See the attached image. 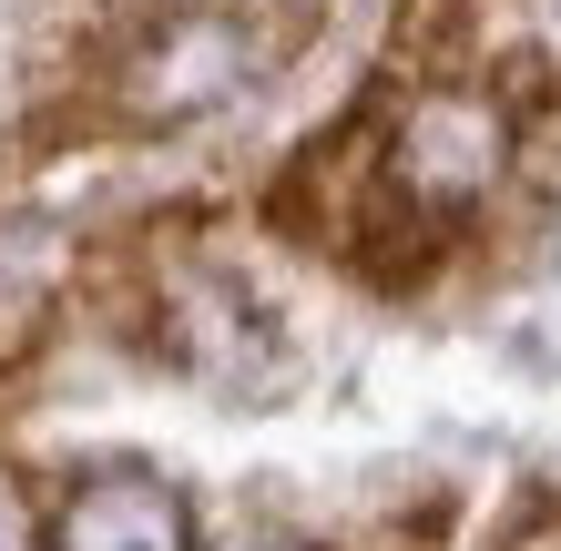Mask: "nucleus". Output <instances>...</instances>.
I'll return each mask as SVG.
<instances>
[{
	"label": "nucleus",
	"instance_id": "f257e3e1",
	"mask_svg": "<svg viewBox=\"0 0 561 551\" xmlns=\"http://www.w3.org/2000/svg\"><path fill=\"white\" fill-rule=\"evenodd\" d=\"M388 174L428 215H470L511 174V103L480 82H419V103L388 134Z\"/></svg>",
	"mask_w": 561,
	"mask_h": 551
},
{
	"label": "nucleus",
	"instance_id": "f03ea898",
	"mask_svg": "<svg viewBox=\"0 0 561 551\" xmlns=\"http://www.w3.org/2000/svg\"><path fill=\"white\" fill-rule=\"evenodd\" d=\"M51 551H194V501L153 470H92L61 491Z\"/></svg>",
	"mask_w": 561,
	"mask_h": 551
},
{
	"label": "nucleus",
	"instance_id": "7ed1b4c3",
	"mask_svg": "<svg viewBox=\"0 0 561 551\" xmlns=\"http://www.w3.org/2000/svg\"><path fill=\"white\" fill-rule=\"evenodd\" d=\"M215 92H236V31H225V21H163L153 42L123 61V113H134V123L205 113Z\"/></svg>",
	"mask_w": 561,
	"mask_h": 551
},
{
	"label": "nucleus",
	"instance_id": "20e7f679",
	"mask_svg": "<svg viewBox=\"0 0 561 551\" xmlns=\"http://www.w3.org/2000/svg\"><path fill=\"white\" fill-rule=\"evenodd\" d=\"M449 31H459V0H409L399 21H388V72H439L449 61Z\"/></svg>",
	"mask_w": 561,
	"mask_h": 551
},
{
	"label": "nucleus",
	"instance_id": "39448f33",
	"mask_svg": "<svg viewBox=\"0 0 561 551\" xmlns=\"http://www.w3.org/2000/svg\"><path fill=\"white\" fill-rule=\"evenodd\" d=\"M337 551H439V510H419V521H378V531H357Z\"/></svg>",
	"mask_w": 561,
	"mask_h": 551
}]
</instances>
